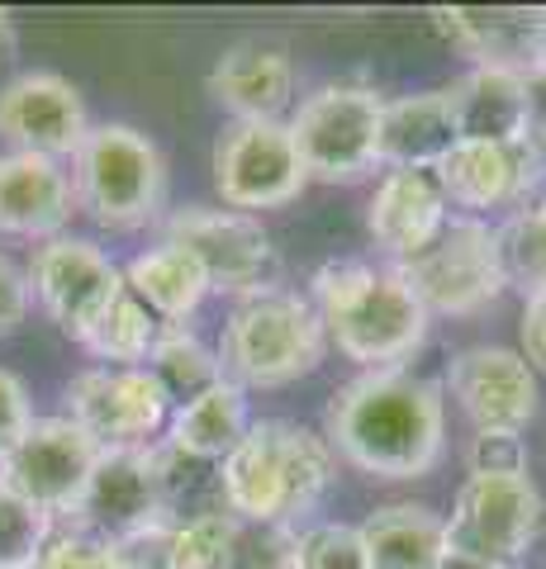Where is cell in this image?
<instances>
[{
	"label": "cell",
	"mask_w": 546,
	"mask_h": 569,
	"mask_svg": "<svg viewBox=\"0 0 546 569\" xmlns=\"http://www.w3.org/2000/svg\"><path fill=\"white\" fill-rule=\"evenodd\" d=\"M324 441L371 479H423L447 447L443 389L409 370H361L332 389Z\"/></svg>",
	"instance_id": "cell-1"
},
{
	"label": "cell",
	"mask_w": 546,
	"mask_h": 569,
	"mask_svg": "<svg viewBox=\"0 0 546 569\" xmlns=\"http://www.w3.org/2000/svg\"><path fill=\"white\" fill-rule=\"evenodd\" d=\"M314 313L324 337L361 370H399V361L423 347L428 313L414 290L390 271L366 261H328L314 276Z\"/></svg>",
	"instance_id": "cell-2"
},
{
	"label": "cell",
	"mask_w": 546,
	"mask_h": 569,
	"mask_svg": "<svg viewBox=\"0 0 546 569\" xmlns=\"http://www.w3.org/2000/svg\"><path fill=\"white\" fill-rule=\"evenodd\" d=\"M332 485V447L286 418H261L219 466L224 508L252 522H280L309 512Z\"/></svg>",
	"instance_id": "cell-3"
},
{
	"label": "cell",
	"mask_w": 546,
	"mask_h": 569,
	"mask_svg": "<svg viewBox=\"0 0 546 569\" xmlns=\"http://www.w3.org/2000/svg\"><path fill=\"white\" fill-rule=\"evenodd\" d=\"M324 323L305 295L271 284L242 295L224 318L219 366L224 380L238 389H280L319 370L324 361Z\"/></svg>",
	"instance_id": "cell-4"
},
{
	"label": "cell",
	"mask_w": 546,
	"mask_h": 569,
	"mask_svg": "<svg viewBox=\"0 0 546 569\" xmlns=\"http://www.w3.org/2000/svg\"><path fill=\"white\" fill-rule=\"evenodd\" d=\"M72 200L115 233L152 223L167 204L162 148L133 123H96L72 157Z\"/></svg>",
	"instance_id": "cell-5"
},
{
	"label": "cell",
	"mask_w": 546,
	"mask_h": 569,
	"mask_svg": "<svg viewBox=\"0 0 546 569\" xmlns=\"http://www.w3.org/2000/svg\"><path fill=\"white\" fill-rule=\"evenodd\" d=\"M395 276L414 290V299L428 318L433 313H443V318L485 313L504 295L499 257H495V228L456 213L423 252L395 261Z\"/></svg>",
	"instance_id": "cell-6"
},
{
	"label": "cell",
	"mask_w": 546,
	"mask_h": 569,
	"mask_svg": "<svg viewBox=\"0 0 546 569\" xmlns=\"http://www.w3.org/2000/svg\"><path fill=\"white\" fill-rule=\"evenodd\" d=\"M380 104L385 100L366 91V86H319L314 96L299 100L286 129L309 181L351 186L371 167H380L376 157Z\"/></svg>",
	"instance_id": "cell-7"
},
{
	"label": "cell",
	"mask_w": 546,
	"mask_h": 569,
	"mask_svg": "<svg viewBox=\"0 0 546 569\" xmlns=\"http://www.w3.org/2000/svg\"><path fill=\"white\" fill-rule=\"evenodd\" d=\"M546 522L542 489L533 475H470L443 518L447 550L514 569Z\"/></svg>",
	"instance_id": "cell-8"
},
{
	"label": "cell",
	"mask_w": 546,
	"mask_h": 569,
	"mask_svg": "<svg viewBox=\"0 0 546 569\" xmlns=\"http://www.w3.org/2000/svg\"><path fill=\"white\" fill-rule=\"evenodd\" d=\"M209 171H215L219 200L234 213L280 209L309 186L290 129L276 119H228L209 152Z\"/></svg>",
	"instance_id": "cell-9"
},
{
	"label": "cell",
	"mask_w": 546,
	"mask_h": 569,
	"mask_svg": "<svg viewBox=\"0 0 546 569\" xmlns=\"http://www.w3.org/2000/svg\"><path fill=\"white\" fill-rule=\"evenodd\" d=\"M167 242L186 247L200 261L209 290L219 295H257L271 290L280 276V252L271 233L252 213L234 209H209V204H186L167 219Z\"/></svg>",
	"instance_id": "cell-10"
},
{
	"label": "cell",
	"mask_w": 546,
	"mask_h": 569,
	"mask_svg": "<svg viewBox=\"0 0 546 569\" xmlns=\"http://www.w3.org/2000/svg\"><path fill=\"white\" fill-rule=\"evenodd\" d=\"M67 418L100 451L152 447L171 418V399L148 366H91L67 385Z\"/></svg>",
	"instance_id": "cell-11"
},
{
	"label": "cell",
	"mask_w": 546,
	"mask_h": 569,
	"mask_svg": "<svg viewBox=\"0 0 546 569\" xmlns=\"http://www.w3.org/2000/svg\"><path fill=\"white\" fill-rule=\"evenodd\" d=\"M96 460H100V447L67 413L33 418L29 432L0 460V485L39 512H48V518H58V512H72L81 503Z\"/></svg>",
	"instance_id": "cell-12"
},
{
	"label": "cell",
	"mask_w": 546,
	"mask_h": 569,
	"mask_svg": "<svg viewBox=\"0 0 546 569\" xmlns=\"http://www.w3.org/2000/svg\"><path fill=\"white\" fill-rule=\"evenodd\" d=\"M77 531H91L100 541H129L143 531H162L167 493L157 470V447H119L100 451L91 479H86L81 503L72 508Z\"/></svg>",
	"instance_id": "cell-13"
},
{
	"label": "cell",
	"mask_w": 546,
	"mask_h": 569,
	"mask_svg": "<svg viewBox=\"0 0 546 569\" xmlns=\"http://www.w3.org/2000/svg\"><path fill=\"white\" fill-rule=\"evenodd\" d=\"M33 295H39L43 313L58 323L62 337L81 342L96 328V318L105 313L125 290V271L86 238H48L29 261Z\"/></svg>",
	"instance_id": "cell-14"
},
{
	"label": "cell",
	"mask_w": 546,
	"mask_h": 569,
	"mask_svg": "<svg viewBox=\"0 0 546 569\" xmlns=\"http://www.w3.org/2000/svg\"><path fill=\"white\" fill-rule=\"evenodd\" d=\"M433 181L443 190L447 209H461L466 219L485 209H523L527 194L546 186V152L527 138L518 142H456L433 167Z\"/></svg>",
	"instance_id": "cell-15"
},
{
	"label": "cell",
	"mask_w": 546,
	"mask_h": 569,
	"mask_svg": "<svg viewBox=\"0 0 546 569\" xmlns=\"http://www.w3.org/2000/svg\"><path fill=\"white\" fill-rule=\"evenodd\" d=\"M91 133L81 91L58 71H24V77L6 81L0 91V138L14 152L33 157H77V148Z\"/></svg>",
	"instance_id": "cell-16"
},
{
	"label": "cell",
	"mask_w": 546,
	"mask_h": 569,
	"mask_svg": "<svg viewBox=\"0 0 546 569\" xmlns=\"http://www.w3.org/2000/svg\"><path fill=\"white\" fill-rule=\"evenodd\" d=\"M447 389L475 432H523L537 418V376L508 347H466L447 361Z\"/></svg>",
	"instance_id": "cell-17"
},
{
	"label": "cell",
	"mask_w": 546,
	"mask_h": 569,
	"mask_svg": "<svg viewBox=\"0 0 546 569\" xmlns=\"http://www.w3.org/2000/svg\"><path fill=\"white\" fill-rule=\"evenodd\" d=\"M433 20L447 33V43L461 48L475 67L514 71V77L546 67V10L456 6V10H437Z\"/></svg>",
	"instance_id": "cell-18"
},
{
	"label": "cell",
	"mask_w": 546,
	"mask_h": 569,
	"mask_svg": "<svg viewBox=\"0 0 546 569\" xmlns=\"http://www.w3.org/2000/svg\"><path fill=\"white\" fill-rule=\"evenodd\" d=\"M72 176L52 157L6 152L0 157V233L10 238H62L72 219Z\"/></svg>",
	"instance_id": "cell-19"
},
{
	"label": "cell",
	"mask_w": 546,
	"mask_h": 569,
	"mask_svg": "<svg viewBox=\"0 0 546 569\" xmlns=\"http://www.w3.org/2000/svg\"><path fill=\"white\" fill-rule=\"evenodd\" d=\"M447 219L451 213H447L443 190L433 181V171H385L371 204H366V233L395 261L423 252V247L443 233Z\"/></svg>",
	"instance_id": "cell-20"
},
{
	"label": "cell",
	"mask_w": 546,
	"mask_h": 569,
	"mask_svg": "<svg viewBox=\"0 0 546 569\" xmlns=\"http://www.w3.org/2000/svg\"><path fill=\"white\" fill-rule=\"evenodd\" d=\"M209 96L234 119H276L295 100V62L276 43H238L209 67Z\"/></svg>",
	"instance_id": "cell-21"
},
{
	"label": "cell",
	"mask_w": 546,
	"mask_h": 569,
	"mask_svg": "<svg viewBox=\"0 0 546 569\" xmlns=\"http://www.w3.org/2000/svg\"><path fill=\"white\" fill-rule=\"evenodd\" d=\"M443 96H447L456 142H518V138H527L523 77H514V71L470 67Z\"/></svg>",
	"instance_id": "cell-22"
},
{
	"label": "cell",
	"mask_w": 546,
	"mask_h": 569,
	"mask_svg": "<svg viewBox=\"0 0 546 569\" xmlns=\"http://www.w3.org/2000/svg\"><path fill=\"white\" fill-rule=\"evenodd\" d=\"M456 148V129L443 91H418L380 104L376 157L390 171H433Z\"/></svg>",
	"instance_id": "cell-23"
},
{
	"label": "cell",
	"mask_w": 546,
	"mask_h": 569,
	"mask_svg": "<svg viewBox=\"0 0 546 569\" xmlns=\"http://www.w3.org/2000/svg\"><path fill=\"white\" fill-rule=\"evenodd\" d=\"M248 399H242L238 385L219 380L215 389H205L200 399H190L181 408H171L167 418V447L181 451L190 460H205V466H224L234 447L248 437Z\"/></svg>",
	"instance_id": "cell-24"
},
{
	"label": "cell",
	"mask_w": 546,
	"mask_h": 569,
	"mask_svg": "<svg viewBox=\"0 0 546 569\" xmlns=\"http://www.w3.org/2000/svg\"><path fill=\"white\" fill-rule=\"evenodd\" d=\"M125 284L157 323H181V328L209 295V280L200 271V261L190 257L186 247L167 242V238L157 247H148V252H138L125 266Z\"/></svg>",
	"instance_id": "cell-25"
},
{
	"label": "cell",
	"mask_w": 546,
	"mask_h": 569,
	"mask_svg": "<svg viewBox=\"0 0 546 569\" xmlns=\"http://www.w3.org/2000/svg\"><path fill=\"white\" fill-rule=\"evenodd\" d=\"M371 569H437L447 556L443 518L423 503H385L357 527Z\"/></svg>",
	"instance_id": "cell-26"
},
{
	"label": "cell",
	"mask_w": 546,
	"mask_h": 569,
	"mask_svg": "<svg viewBox=\"0 0 546 569\" xmlns=\"http://www.w3.org/2000/svg\"><path fill=\"white\" fill-rule=\"evenodd\" d=\"M152 380L167 389L171 408H181L190 399H200L205 389H215L224 380V366H219V351H209L196 332H186L181 323H162V332H157V342L148 351Z\"/></svg>",
	"instance_id": "cell-27"
},
{
	"label": "cell",
	"mask_w": 546,
	"mask_h": 569,
	"mask_svg": "<svg viewBox=\"0 0 546 569\" xmlns=\"http://www.w3.org/2000/svg\"><path fill=\"white\" fill-rule=\"evenodd\" d=\"M495 257L504 290H518L523 299L546 295V219L537 204L508 209V219L495 228Z\"/></svg>",
	"instance_id": "cell-28"
},
{
	"label": "cell",
	"mask_w": 546,
	"mask_h": 569,
	"mask_svg": "<svg viewBox=\"0 0 546 569\" xmlns=\"http://www.w3.org/2000/svg\"><path fill=\"white\" fill-rule=\"evenodd\" d=\"M157 332H162V323L138 305V299L129 295V284H125L115 305L96 318V328L81 337V347L91 351L100 366H143L152 342H157Z\"/></svg>",
	"instance_id": "cell-29"
},
{
	"label": "cell",
	"mask_w": 546,
	"mask_h": 569,
	"mask_svg": "<svg viewBox=\"0 0 546 569\" xmlns=\"http://www.w3.org/2000/svg\"><path fill=\"white\" fill-rule=\"evenodd\" d=\"M219 569H295V531L280 522H252L234 512Z\"/></svg>",
	"instance_id": "cell-30"
},
{
	"label": "cell",
	"mask_w": 546,
	"mask_h": 569,
	"mask_svg": "<svg viewBox=\"0 0 546 569\" xmlns=\"http://www.w3.org/2000/svg\"><path fill=\"white\" fill-rule=\"evenodd\" d=\"M52 537V518L0 485V569H33Z\"/></svg>",
	"instance_id": "cell-31"
},
{
	"label": "cell",
	"mask_w": 546,
	"mask_h": 569,
	"mask_svg": "<svg viewBox=\"0 0 546 569\" xmlns=\"http://www.w3.org/2000/svg\"><path fill=\"white\" fill-rule=\"evenodd\" d=\"M295 569H371L357 527L319 522L295 537Z\"/></svg>",
	"instance_id": "cell-32"
},
{
	"label": "cell",
	"mask_w": 546,
	"mask_h": 569,
	"mask_svg": "<svg viewBox=\"0 0 546 569\" xmlns=\"http://www.w3.org/2000/svg\"><path fill=\"white\" fill-rule=\"evenodd\" d=\"M33 569H119V546L72 527V531L48 537L43 556H39V565H33Z\"/></svg>",
	"instance_id": "cell-33"
},
{
	"label": "cell",
	"mask_w": 546,
	"mask_h": 569,
	"mask_svg": "<svg viewBox=\"0 0 546 569\" xmlns=\"http://www.w3.org/2000/svg\"><path fill=\"white\" fill-rule=\"evenodd\" d=\"M470 475H527L523 432H475L466 447Z\"/></svg>",
	"instance_id": "cell-34"
},
{
	"label": "cell",
	"mask_w": 546,
	"mask_h": 569,
	"mask_svg": "<svg viewBox=\"0 0 546 569\" xmlns=\"http://www.w3.org/2000/svg\"><path fill=\"white\" fill-rule=\"evenodd\" d=\"M29 389L20 376H10V370H0V460L10 456V447L29 432Z\"/></svg>",
	"instance_id": "cell-35"
},
{
	"label": "cell",
	"mask_w": 546,
	"mask_h": 569,
	"mask_svg": "<svg viewBox=\"0 0 546 569\" xmlns=\"http://www.w3.org/2000/svg\"><path fill=\"white\" fill-rule=\"evenodd\" d=\"M29 313V280L10 257H0V342L24 328Z\"/></svg>",
	"instance_id": "cell-36"
},
{
	"label": "cell",
	"mask_w": 546,
	"mask_h": 569,
	"mask_svg": "<svg viewBox=\"0 0 546 569\" xmlns=\"http://www.w3.org/2000/svg\"><path fill=\"white\" fill-rule=\"evenodd\" d=\"M518 337H523V361L533 366V376H546V295L523 299V318H518Z\"/></svg>",
	"instance_id": "cell-37"
},
{
	"label": "cell",
	"mask_w": 546,
	"mask_h": 569,
	"mask_svg": "<svg viewBox=\"0 0 546 569\" xmlns=\"http://www.w3.org/2000/svg\"><path fill=\"white\" fill-rule=\"evenodd\" d=\"M523 104H527V142L546 152V67L523 77Z\"/></svg>",
	"instance_id": "cell-38"
},
{
	"label": "cell",
	"mask_w": 546,
	"mask_h": 569,
	"mask_svg": "<svg viewBox=\"0 0 546 569\" xmlns=\"http://www.w3.org/2000/svg\"><path fill=\"white\" fill-rule=\"evenodd\" d=\"M437 569H504V565H489V560H475V556H456V550H447L443 565Z\"/></svg>",
	"instance_id": "cell-39"
},
{
	"label": "cell",
	"mask_w": 546,
	"mask_h": 569,
	"mask_svg": "<svg viewBox=\"0 0 546 569\" xmlns=\"http://www.w3.org/2000/svg\"><path fill=\"white\" fill-rule=\"evenodd\" d=\"M10 52H14V20L10 10H0V62H10Z\"/></svg>",
	"instance_id": "cell-40"
},
{
	"label": "cell",
	"mask_w": 546,
	"mask_h": 569,
	"mask_svg": "<svg viewBox=\"0 0 546 569\" xmlns=\"http://www.w3.org/2000/svg\"><path fill=\"white\" fill-rule=\"evenodd\" d=\"M537 213H542V219H546V190H542V200H537Z\"/></svg>",
	"instance_id": "cell-41"
}]
</instances>
